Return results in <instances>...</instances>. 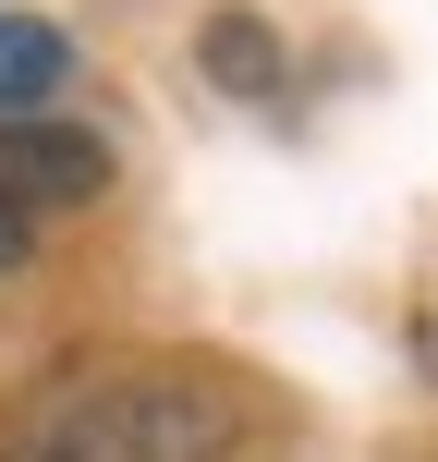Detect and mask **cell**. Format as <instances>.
<instances>
[{"label":"cell","mask_w":438,"mask_h":462,"mask_svg":"<svg viewBox=\"0 0 438 462\" xmlns=\"http://www.w3.org/2000/svg\"><path fill=\"white\" fill-rule=\"evenodd\" d=\"M13 462H231V402L195 377H86L13 439Z\"/></svg>","instance_id":"cell-1"},{"label":"cell","mask_w":438,"mask_h":462,"mask_svg":"<svg viewBox=\"0 0 438 462\" xmlns=\"http://www.w3.org/2000/svg\"><path fill=\"white\" fill-rule=\"evenodd\" d=\"M0 183L24 195V208H98L110 195V134H86V122H0Z\"/></svg>","instance_id":"cell-2"},{"label":"cell","mask_w":438,"mask_h":462,"mask_svg":"<svg viewBox=\"0 0 438 462\" xmlns=\"http://www.w3.org/2000/svg\"><path fill=\"white\" fill-rule=\"evenodd\" d=\"M73 73V37L49 13H0V110H37V97H61Z\"/></svg>","instance_id":"cell-3"},{"label":"cell","mask_w":438,"mask_h":462,"mask_svg":"<svg viewBox=\"0 0 438 462\" xmlns=\"http://www.w3.org/2000/svg\"><path fill=\"white\" fill-rule=\"evenodd\" d=\"M208 86H231V97H280V86H293L256 13H219V24H208Z\"/></svg>","instance_id":"cell-4"},{"label":"cell","mask_w":438,"mask_h":462,"mask_svg":"<svg viewBox=\"0 0 438 462\" xmlns=\"http://www.w3.org/2000/svg\"><path fill=\"white\" fill-rule=\"evenodd\" d=\"M37 231H49V208H24V195L0 183V268H24V255H37Z\"/></svg>","instance_id":"cell-5"},{"label":"cell","mask_w":438,"mask_h":462,"mask_svg":"<svg viewBox=\"0 0 438 462\" xmlns=\"http://www.w3.org/2000/svg\"><path fill=\"white\" fill-rule=\"evenodd\" d=\"M415 365H426V377H438V328H426V341H415Z\"/></svg>","instance_id":"cell-6"}]
</instances>
